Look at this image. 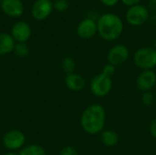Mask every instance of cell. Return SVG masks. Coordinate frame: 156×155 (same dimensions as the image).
<instances>
[{
    "label": "cell",
    "instance_id": "15",
    "mask_svg": "<svg viewBox=\"0 0 156 155\" xmlns=\"http://www.w3.org/2000/svg\"><path fill=\"white\" fill-rule=\"evenodd\" d=\"M16 41L12 37L11 34L0 33V56L9 54L14 51Z\"/></svg>",
    "mask_w": 156,
    "mask_h": 155
},
{
    "label": "cell",
    "instance_id": "25",
    "mask_svg": "<svg viewBox=\"0 0 156 155\" xmlns=\"http://www.w3.org/2000/svg\"><path fill=\"white\" fill-rule=\"evenodd\" d=\"M100 1L107 6H113V5H117V3L120 0H100Z\"/></svg>",
    "mask_w": 156,
    "mask_h": 155
},
{
    "label": "cell",
    "instance_id": "22",
    "mask_svg": "<svg viewBox=\"0 0 156 155\" xmlns=\"http://www.w3.org/2000/svg\"><path fill=\"white\" fill-rule=\"evenodd\" d=\"M59 155H79L78 154V151L70 145L65 146L63 147L60 152H59Z\"/></svg>",
    "mask_w": 156,
    "mask_h": 155
},
{
    "label": "cell",
    "instance_id": "4",
    "mask_svg": "<svg viewBox=\"0 0 156 155\" xmlns=\"http://www.w3.org/2000/svg\"><path fill=\"white\" fill-rule=\"evenodd\" d=\"M113 87L112 78H109L101 73L95 75L90 83V90L97 98H104L108 96Z\"/></svg>",
    "mask_w": 156,
    "mask_h": 155
},
{
    "label": "cell",
    "instance_id": "19",
    "mask_svg": "<svg viewBox=\"0 0 156 155\" xmlns=\"http://www.w3.org/2000/svg\"><path fill=\"white\" fill-rule=\"evenodd\" d=\"M156 98L154 96V93L151 90V91H144L142 92V96H141V101L143 103V105L146 106V107H151L152 105H154V103L155 102Z\"/></svg>",
    "mask_w": 156,
    "mask_h": 155
},
{
    "label": "cell",
    "instance_id": "16",
    "mask_svg": "<svg viewBox=\"0 0 156 155\" xmlns=\"http://www.w3.org/2000/svg\"><path fill=\"white\" fill-rule=\"evenodd\" d=\"M19 155H47L46 150L38 144H29L19 150Z\"/></svg>",
    "mask_w": 156,
    "mask_h": 155
},
{
    "label": "cell",
    "instance_id": "6",
    "mask_svg": "<svg viewBox=\"0 0 156 155\" xmlns=\"http://www.w3.org/2000/svg\"><path fill=\"white\" fill-rule=\"evenodd\" d=\"M130 57L129 48L123 44H117L112 47L107 53L108 63L118 67L123 65Z\"/></svg>",
    "mask_w": 156,
    "mask_h": 155
},
{
    "label": "cell",
    "instance_id": "23",
    "mask_svg": "<svg viewBox=\"0 0 156 155\" xmlns=\"http://www.w3.org/2000/svg\"><path fill=\"white\" fill-rule=\"evenodd\" d=\"M149 132L153 138L156 139V117H154L149 125Z\"/></svg>",
    "mask_w": 156,
    "mask_h": 155
},
{
    "label": "cell",
    "instance_id": "18",
    "mask_svg": "<svg viewBox=\"0 0 156 155\" xmlns=\"http://www.w3.org/2000/svg\"><path fill=\"white\" fill-rule=\"evenodd\" d=\"M14 53L18 58H25L29 54V48L27 43H16L14 48Z\"/></svg>",
    "mask_w": 156,
    "mask_h": 155
},
{
    "label": "cell",
    "instance_id": "8",
    "mask_svg": "<svg viewBox=\"0 0 156 155\" xmlns=\"http://www.w3.org/2000/svg\"><path fill=\"white\" fill-rule=\"evenodd\" d=\"M137 89L142 91H151L156 85V73L154 70H142L135 81Z\"/></svg>",
    "mask_w": 156,
    "mask_h": 155
},
{
    "label": "cell",
    "instance_id": "10",
    "mask_svg": "<svg viewBox=\"0 0 156 155\" xmlns=\"http://www.w3.org/2000/svg\"><path fill=\"white\" fill-rule=\"evenodd\" d=\"M53 4L50 0H36L33 4L31 14L38 21L46 19L52 12Z\"/></svg>",
    "mask_w": 156,
    "mask_h": 155
},
{
    "label": "cell",
    "instance_id": "24",
    "mask_svg": "<svg viewBox=\"0 0 156 155\" xmlns=\"http://www.w3.org/2000/svg\"><path fill=\"white\" fill-rule=\"evenodd\" d=\"M148 9L156 14V0H149V3H148Z\"/></svg>",
    "mask_w": 156,
    "mask_h": 155
},
{
    "label": "cell",
    "instance_id": "21",
    "mask_svg": "<svg viewBox=\"0 0 156 155\" xmlns=\"http://www.w3.org/2000/svg\"><path fill=\"white\" fill-rule=\"evenodd\" d=\"M69 6V4L67 0H56V2L53 4V8H55L58 12H64L66 11Z\"/></svg>",
    "mask_w": 156,
    "mask_h": 155
},
{
    "label": "cell",
    "instance_id": "11",
    "mask_svg": "<svg viewBox=\"0 0 156 155\" xmlns=\"http://www.w3.org/2000/svg\"><path fill=\"white\" fill-rule=\"evenodd\" d=\"M11 36L16 43H26L31 37V27L27 22H16L11 29Z\"/></svg>",
    "mask_w": 156,
    "mask_h": 155
},
{
    "label": "cell",
    "instance_id": "1",
    "mask_svg": "<svg viewBox=\"0 0 156 155\" xmlns=\"http://www.w3.org/2000/svg\"><path fill=\"white\" fill-rule=\"evenodd\" d=\"M106 111L101 104L93 103L88 106L81 113L80 126L90 135L101 134L105 130Z\"/></svg>",
    "mask_w": 156,
    "mask_h": 155
},
{
    "label": "cell",
    "instance_id": "28",
    "mask_svg": "<svg viewBox=\"0 0 156 155\" xmlns=\"http://www.w3.org/2000/svg\"><path fill=\"white\" fill-rule=\"evenodd\" d=\"M153 47H154V48L156 49V38L154 39V45H153Z\"/></svg>",
    "mask_w": 156,
    "mask_h": 155
},
{
    "label": "cell",
    "instance_id": "2",
    "mask_svg": "<svg viewBox=\"0 0 156 155\" xmlns=\"http://www.w3.org/2000/svg\"><path fill=\"white\" fill-rule=\"evenodd\" d=\"M98 34L106 41L118 39L123 32V22L115 14H104L97 19Z\"/></svg>",
    "mask_w": 156,
    "mask_h": 155
},
{
    "label": "cell",
    "instance_id": "29",
    "mask_svg": "<svg viewBox=\"0 0 156 155\" xmlns=\"http://www.w3.org/2000/svg\"><path fill=\"white\" fill-rule=\"evenodd\" d=\"M1 3H2V0H0V6H1Z\"/></svg>",
    "mask_w": 156,
    "mask_h": 155
},
{
    "label": "cell",
    "instance_id": "5",
    "mask_svg": "<svg viewBox=\"0 0 156 155\" xmlns=\"http://www.w3.org/2000/svg\"><path fill=\"white\" fill-rule=\"evenodd\" d=\"M127 22L133 26H139L144 25L150 17L149 9L143 5H135L130 6L125 15Z\"/></svg>",
    "mask_w": 156,
    "mask_h": 155
},
{
    "label": "cell",
    "instance_id": "26",
    "mask_svg": "<svg viewBox=\"0 0 156 155\" xmlns=\"http://www.w3.org/2000/svg\"><path fill=\"white\" fill-rule=\"evenodd\" d=\"M121 1L128 6H133V5H138L141 0H121Z\"/></svg>",
    "mask_w": 156,
    "mask_h": 155
},
{
    "label": "cell",
    "instance_id": "9",
    "mask_svg": "<svg viewBox=\"0 0 156 155\" xmlns=\"http://www.w3.org/2000/svg\"><path fill=\"white\" fill-rule=\"evenodd\" d=\"M77 35L82 39H90L98 33L97 21L87 17L81 20L77 26Z\"/></svg>",
    "mask_w": 156,
    "mask_h": 155
},
{
    "label": "cell",
    "instance_id": "14",
    "mask_svg": "<svg viewBox=\"0 0 156 155\" xmlns=\"http://www.w3.org/2000/svg\"><path fill=\"white\" fill-rule=\"evenodd\" d=\"M101 142L104 146L112 148L118 145L120 142V136L117 132L111 129H105L101 133Z\"/></svg>",
    "mask_w": 156,
    "mask_h": 155
},
{
    "label": "cell",
    "instance_id": "7",
    "mask_svg": "<svg viewBox=\"0 0 156 155\" xmlns=\"http://www.w3.org/2000/svg\"><path fill=\"white\" fill-rule=\"evenodd\" d=\"M2 142L5 149L11 152H15L17 150H21L24 147L26 137L21 131L11 130L4 135Z\"/></svg>",
    "mask_w": 156,
    "mask_h": 155
},
{
    "label": "cell",
    "instance_id": "30",
    "mask_svg": "<svg viewBox=\"0 0 156 155\" xmlns=\"http://www.w3.org/2000/svg\"><path fill=\"white\" fill-rule=\"evenodd\" d=\"M155 101H156V100H155Z\"/></svg>",
    "mask_w": 156,
    "mask_h": 155
},
{
    "label": "cell",
    "instance_id": "20",
    "mask_svg": "<svg viewBox=\"0 0 156 155\" xmlns=\"http://www.w3.org/2000/svg\"><path fill=\"white\" fill-rule=\"evenodd\" d=\"M116 72V67L110 64V63H106L102 66V69H101V74L109 77V78H112V76L115 74Z\"/></svg>",
    "mask_w": 156,
    "mask_h": 155
},
{
    "label": "cell",
    "instance_id": "17",
    "mask_svg": "<svg viewBox=\"0 0 156 155\" xmlns=\"http://www.w3.org/2000/svg\"><path fill=\"white\" fill-rule=\"evenodd\" d=\"M61 69L66 74L73 73L76 69V61L72 57H65L61 61Z\"/></svg>",
    "mask_w": 156,
    "mask_h": 155
},
{
    "label": "cell",
    "instance_id": "3",
    "mask_svg": "<svg viewBox=\"0 0 156 155\" xmlns=\"http://www.w3.org/2000/svg\"><path fill=\"white\" fill-rule=\"evenodd\" d=\"M133 62L142 70H154L156 68V49L154 47L138 48L134 52Z\"/></svg>",
    "mask_w": 156,
    "mask_h": 155
},
{
    "label": "cell",
    "instance_id": "27",
    "mask_svg": "<svg viewBox=\"0 0 156 155\" xmlns=\"http://www.w3.org/2000/svg\"><path fill=\"white\" fill-rule=\"evenodd\" d=\"M4 155H19L18 153H16L15 152H10V153H5Z\"/></svg>",
    "mask_w": 156,
    "mask_h": 155
},
{
    "label": "cell",
    "instance_id": "12",
    "mask_svg": "<svg viewBox=\"0 0 156 155\" xmlns=\"http://www.w3.org/2000/svg\"><path fill=\"white\" fill-rule=\"evenodd\" d=\"M1 8L11 17H18L24 13V5L21 0H2Z\"/></svg>",
    "mask_w": 156,
    "mask_h": 155
},
{
    "label": "cell",
    "instance_id": "13",
    "mask_svg": "<svg viewBox=\"0 0 156 155\" xmlns=\"http://www.w3.org/2000/svg\"><path fill=\"white\" fill-rule=\"evenodd\" d=\"M64 82H65L66 87L69 90L75 91V92L81 91L82 90H84V88L86 86L85 79L80 74L76 73V72L66 74Z\"/></svg>",
    "mask_w": 156,
    "mask_h": 155
}]
</instances>
